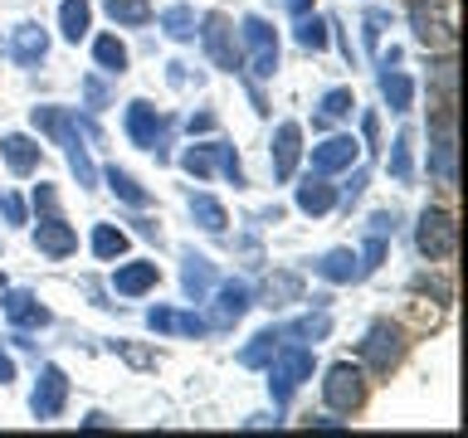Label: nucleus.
Wrapping results in <instances>:
<instances>
[{"mask_svg": "<svg viewBox=\"0 0 468 438\" xmlns=\"http://www.w3.org/2000/svg\"><path fill=\"white\" fill-rule=\"evenodd\" d=\"M190 214H196V224L210 229V234H225V224H229L225 204H219L215 195H190Z\"/></svg>", "mask_w": 468, "mask_h": 438, "instance_id": "nucleus-24", "label": "nucleus"}, {"mask_svg": "<svg viewBox=\"0 0 468 438\" xmlns=\"http://www.w3.org/2000/svg\"><path fill=\"white\" fill-rule=\"evenodd\" d=\"M366 234H380V239H386V234H395V214H390V210L371 214V224H366Z\"/></svg>", "mask_w": 468, "mask_h": 438, "instance_id": "nucleus-44", "label": "nucleus"}, {"mask_svg": "<svg viewBox=\"0 0 468 438\" xmlns=\"http://www.w3.org/2000/svg\"><path fill=\"white\" fill-rule=\"evenodd\" d=\"M283 5H288L292 15H307V10H313V0H283Z\"/></svg>", "mask_w": 468, "mask_h": 438, "instance_id": "nucleus-49", "label": "nucleus"}, {"mask_svg": "<svg viewBox=\"0 0 468 438\" xmlns=\"http://www.w3.org/2000/svg\"><path fill=\"white\" fill-rule=\"evenodd\" d=\"M356 161H361V141H356V137H327L322 146H313V171H317V175L351 171Z\"/></svg>", "mask_w": 468, "mask_h": 438, "instance_id": "nucleus-10", "label": "nucleus"}, {"mask_svg": "<svg viewBox=\"0 0 468 438\" xmlns=\"http://www.w3.org/2000/svg\"><path fill=\"white\" fill-rule=\"evenodd\" d=\"M298 156H303V127L283 122L273 131V181H288V175L298 171Z\"/></svg>", "mask_w": 468, "mask_h": 438, "instance_id": "nucleus-15", "label": "nucleus"}, {"mask_svg": "<svg viewBox=\"0 0 468 438\" xmlns=\"http://www.w3.org/2000/svg\"><path fill=\"white\" fill-rule=\"evenodd\" d=\"M176 331H181V336H205V331H210V321L190 312V317H176Z\"/></svg>", "mask_w": 468, "mask_h": 438, "instance_id": "nucleus-41", "label": "nucleus"}, {"mask_svg": "<svg viewBox=\"0 0 468 438\" xmlns=\"http://www.w3.org/2000/svg\"><path fill=\"white\" fill-rule=\"evenodd\" d=\"M88 25H93V5H88V0H64V5H58V29H64L69 44H79L88 35Z\"/></svg>", "mask_w": 468, "mask_h": 438, "instance_id": "nucleus-23", "label": "nucleus"}, {"mask_svg": "<svg viewBox=\"0 0 468 438\" xmlns=\"http://www.w3.org/2000/svg\"><path fill=\"white\" fill-rule=\"evenodd\" d=\"M351 108H356V93H351V88H332V93L322 98V112L313 117V122L332 127V122H342V117H351Z\"/></svg>", "mask_w": 468, "mask_h": 438, "instance_id": "nucleus-26", "label": "nucleus"}, {"mask_svg": "<svg viewBox=\"0 0 468 438\" xmlns=\"http://www.w3.org/2000/svg\"><path fill=\"white\" fill-rule=\"evenodd\" d=\"M380 258H386V239H380V234H366V254L356 258V273L371 277V273L380 268Z\"/></svg>", "mask_w": 468, "mask_h": 438, "instance_id": "nucleus-37", "label": "nucleus"}, {"mask_svg": "<svg viewBox=\"0 0 468 438\" xmlns=\"http://www.w3.org/2000/svg\"><path fill=\"white\" fill-rule=\"evenodd\" d=\"M200 44H205V54L215 58V68H225V73H239V44H234V25L225 20V15H205L200 20Z\"/></svg>", "mask_w": 468, "mask_h": 438, "instance_id": "nucleus-8", "label": "nucleus"}, {"mask_svg": "<svg viewBox=\"0 0 468 438\" xmlns=\"http://www.w3.org/2000/svg\"><path fill=\"white\" fill-rule=\"evenodd\" d=\"M161 29H166L171 39H196V10L190 5H171L161 15Z\"/></svg>", "mask_w": 468, "mask_h": 438, "instance_id": "nucleus-33", "label": "nucleus"}, {"mask_svg": "<svg viewBox=\"0 0 468 438\" xmlns=\"http://www.w3.org/2000/svg\"><path fill=\"white\" fill-rule=\"evenodd\" d=\"M112 287L122 292V297H142V292H152L156 287V263H146V258L122 263V268L112 273Z\"/></svg>", "mask_w": 468, "mask_h": 438, "instance_id": "nucleus-17", "label": "nucleus"}, {"mask_svg": "<svg viewBox=\"0 0 468 438\" xmlns=\"http://www.w3.org/2000/svg\"><path fill=\"white\" fill-rule=\"evenodd\" d=\"M186 127H190V131H210V127H215V117H210V112H190V122H186Z\"/></svg>", "mask_w": 468, "mask_h": 438, "instance_id": "nucleus-46", "label": "nucleus"}, {"mask_svg": "<svg viewBox=\"0 0 468 438\" xmlns=\"http://www.w3.org/2000/svg\"><path fill=\"white\" fill-rule=\"evenodd\" d=\"M83 93H88V102H93V108H108V88H102L98 78H83Z\"/></svg>", "mask_w": 468, "mask_h": 438, "instance_id": "nucleus-45", "label": "nucleus"}, {"mask_svg": "<svg viewBox=\"0 0 468 438\" xmlns=\"http://www.w3.org/2000/svg\"><path fill=\"white\" fill-rule=\"evenodd\" d=\"M35 248H39V254H49V258H69L73 248H79V234H73L58 214H44L35 224Z\"/></svg>", "mask_w": 468, "mask_h": 438, "instance_id": "nucleus-13", "label": "nucleus"}, {"mask_svg": "<svg viewBox=\"0 0 468 438\" xmlns=\"http://www.w3.org/2000/svg\"><path fill=\"white\" fill-rule=\"evenodd\" d=\"M405 356V331L395 327V321H376L371 331L361 336V360L371 365L376 375H390L395 365Z\"/></svg>", "mask_w": 468, "mask_h": 438, "instance_id": "nucleus-5", "label": "nucleus"}, {"mask_svg": "<svg viewBox=\"0 0 468 438\" xmlns=\"http://www.w3.org/2000/svg\"><path fill=\"white\" fill-rule=\"evenodd\" d=\"M313 350L292 341L288 350H273V360H269V394H273V404H288L292 400V390L303 385V380H313Z\"/></svg>", "mask_w": 468, "mask_h": 438, "instance_id": "nucleus-2", "label": "nucleus"}, {"mask_svg": "<svg viewBox=\"0 0 468 438\" xmlns=\"http://www.w3.org/2000/svg\"><path fill=\"white\" fill-rule=\"evenodd\" d=\"M410 151H415V131H400V137L390 141V175H395V181H415Z\"/></svg>", "mask_w": 468, "mask_h": 438, "instance_id": "nucleus-32", "label": "nucleus"}, {"mask_svg": "<svg viewBox=\"0 0 468 438\" xmlns=\"http://www.w3.org/2000/svg\"><path fill=\"white\" fill-rule=\"evenodd\" d=\"M93 58H98L102 73H112V78H117V73H127V44L117 39V35H102L93 44Z\"/></svg>", "mask_w": 468, "mask_h": 438, "instance_id": "nucleus-25", "label": "nucleus"}, {"mask_svg": "<svg viewBox=\"0 0 468 438\" xmlns=\"http://www.w3.org/2000/svg\"><path fill=\"white\" fill-rule=\"evenodd\" d=\"M29 122H35L39 131H49V137L64 146V156H69V166H73V175H79L83 190L98 185V171H93L88 146H83V137H79V117L64 112V108H35V112H29Z\"/></svg>", "mask_w": 468, "mask_h": 438, "instance_id": "nucleus-1", "label": "nucleus"}, {"mask_svg": "<svg viewBox=\"0 0 468 438\" xmlns=\"http://www.w3.org/2000/svg\"><path fill=\"white\" fill-rule=\"evenodd\" d=\"M10 380H15V360L0 350V385H10Z\"/></svg>", "mask_w": 468, "mask_h": 438, "instance_id": "nucleus-48", "label": "nucleus"}, {"mask_svg": "<svg viewBox=\"0 0 468 438\" xmlns=\"http://www.w3.org/2000/svg\"><path fill=\"white\" fill-rule=\"evenodd\" d=\"M249 307H254V292H249V283H239V277H229V283H219L215 292V321L210 327H234Z\"/></svg>", "mask_w": 468, "mask_h": 438, "instance_id": "nucleus-12", "label": "nucleus"}, {"mask_svg": "<svg viewBox=\"0 0 468 438\" xmlns=\"http://www.w3.org/2000/svg\"><path fill=\"white\" fill-rule=\"evenodd\" d=\"M93 254H98L102 263L122 258V254H127V234L117 229V224H98V229H93Z\"/></svg>", "mask_w": 468, "mask_h": 438, "instance_id": "nucleus-29", "label": "nucleus"}, {"mask_svg": "<svg viewBox=\"0 0 468 438\" xmlns=\"http://www.w3.org/2000/svg\"><path fill=\"white\" fill-rule=\"evenodd\" d=\"M0 297H5V273H0Z\"/></svg>", "mask_w": 468, "mask_h": 438, "instance_id": "nucleus-50", "label": "nucleus"}, {"mask_svg": "<svg viewBox=\"0 0 468 438\" xmlns=\"http://www.w3.org/2000/svg\"><path fill=\"white\" fill-rule=\"evenodd\" d=\"M317 277H327V283H351V277H361L356 273V254L351 248H332V254H322L317 263Z\"/></svg>", "mask_w": 468, "mask_h": 438, "instance_id": "nucleus-22", "label": "nucleus"}, {"mask_svg": "<svg viewBox=\"0 0 468 438\" xmlns=\"http://www.w3.org/2000/svg\"><path fill=\"white\" fill-rule=\"evenodd\" d=\"M366 181H371V175H366V171H356V175H351V181L342 185V195H336V200H346V204H351V200H361V190H366Z\"/></svg>", "mask_w": 468, "mask_h": 438, "instance_id": "nucleus-42", "label": "nucleus"}, {"mask_svg": "<svg viewBox=\"0 0 468 438\" xmlns=\"http://www.w3.org/2000/svg\"><path fill=\"white\" fill-rule=\"evenodd\" d=\"M332 204H336V190L313 171V175H307V181L298 185V210H303V214H327Z\"/></svg>", "mask_w": 468, "mask_h": 438, "instance_id": "nucleus-21", "label": "nucleus"}, {"mask_svg": "<svg viewBox=\"0 0 468 438\" xmlns=\"http://www.w3.org/2000/svg\"><path fill=\"white\" fill-rule=\"evenodd\" d=\"M298 44L303 49H327V20H317V15H298Z\"/></svg>", "mask_w": 468, "mask_h": 438, "instance_id": "nucleus-34", "label": "nucleus"}, {"mask_svg": "<svg viewBox=\"0 0 468 438\" xmlns=\"http://www.w3.org/2000/svg\"><path fill=\"white\" fill-rule=\"evenodd\" d=\"M239 35L249 44V73L254 78H273L278 73V39H273V25L259 20V15H244Z\"/></svg>", "mask_w": 468, "mask_h": 438, "instance_id": "nucleus-6", "label": "nucleus"}, {"mask_svg": "<svg viewBox=\"0 0 468 438\" xmlns=\"http://www.w3.org/2000/svg\"><path fill=\"white\" fill-rule=\"evenodd\" d=\"M64 404H69V375L58 370V365H44L39 385H35V394H29V409H35L39 423H49V419L64 414Z\"/></svg>", "mask_w": 468, "mask_h": 438, "instance_id": "nucleus-9", "label": "nucleus"}, {"mask_svg": "<svg viewBox=\"0 0 468 438\" xmlns=\"http://www.w3.org/2000/svg\"><path fill=\"white\" fill-rule=\"evenodd\" d=\"M0 214H5L10 224H29V219H25V204H20V195H0Z\"/></svg>", "mask_w": 468, "mask_h": 438, "instance_id": "nucleus-40", "label": "nucleus"}, {"mask_svg": "<svg viewBox=\"0 0 468 438\" xmlns=\"http://www.w3.org/2000/svg\"><path fill=\"white\" fill-rule=\"evenodd\" d=\"M146 327H152L156 336H166V331H176V312L171 307H152V312H146Z\"/></svg>", "mask_w": 468, "mask_h": 438, "instance_id": "nucleus-39", "label": "nucleus"}, {"mask_svg": "<svg viewBox=\"0 0 468 438\" xmlns=\"http://www.w3.org/2000/svg\"><path fill=\"white\" fill-rule=\"evenodd\" d=\"M0 156H5V166L15 175H29V171H39V146L20 137V131H10V137H0Z\"/></svg>", "mask_w": 468, "mask_h": 438, "instance_id": "nucleus-19", "label": "nucleus"}, {"mask_svg": "<svg viewBox=\"0 0 468 438\" xmlns=\"http://www.w3.org/2000/svg\"><path fill=\"white\" fill-rule=\"evenodd\" d=\"M215 287V263L205 254H186V268H181V292L190 302H205Z\"/></svg>", "mask_w": 468, "mask_h": 438, "instance_id": "nucleus-16", "label": "nucleus"}, {"mask_svg": "<svg viewBox=\"0 0 468 438\" xmlns=\"http://www.w3.org/2000/svg\"><path fill=\"white\" fill-rule=\"evenodd\" d=\"M181 166L196 175V181H205V175L215 171V141H210V146H190V151L181 156Z\"/></svg>", "mask_w": 468, "mask_h": 438, "instance_id": "nucleus-35", "label": "nucleus"}, {"mask_svg": "<svg viewBox=\"0 0 468 438\" xmlns=\"http://www.w3.org/2000/svg\"><path fill=\"white\" fill-rule=\"evenodd\" d=\"M380 98L390 102V112H410V102H415V83H410V73H400L395 64H380Z\"/></svg>", "mask_w": 468, "mask_h": 438, "instance_id": "nucleus-18", "label": "nucleus"}, {"mask_svg": "<svg viewBox=\"0 0 468 438\" xmlns=\"http://www.w3.org/2000/svg\"><path fill=\"white\" fill-rule=\"evenodd\" d=\"M410 25H415V39L420 44H434V39H449V20H439V15H430L415 0V10H410Z\"/></svg>", "mask_w": 468, "mask_h": 438, "instance_id": "nucleus-28", "label": "nucleus"}, {"mask_svg": "<svg viewBox=\"0 0 468 438\" xmlns=\"http://www.w3.org/2000/svg\"><path fill=\"white\" fill-rule=\"evenodd\" d=\"M288 302H303V273L278 268V273H269V283H263V307H288Z\"/></svg>", "mask_w": 468, "mask_h": 438, "instance_id": "nucleus-20", "label": "nucleus"}, {"mask_svg": "<svg viewBox=\"0 0 468 438\" xmlns=\"http://www.w3.org/2000/svg\"><path fill=\"white\" fill-rule=\"evenodd\" d=\"M0 307H5V317H10V327H20V331H35V327H49V307H39L35 292H10L5 287V297H0Z\"/></svg>", "mask_w": 468, "mask_h": 438, "instance_id": "nucleus-11", "label": "nucleus"}, {"mask_svg": "<svg viewBox=\"0 0 468 438\" xmlns=\"http://www.w3.org/2000/svg\"><path fill=\"white\" fill-rule=\"evenodd\" d=\"M44 54H49V35H44L35 20H25V25H15V29H10V58H15V64L35 68Z\"/></svg>", "mask_w": 468, "mask_h": 438, "instance_id": "nucleus-14", "label": "nucleus"}, {"mask_svg": "<svg viewBox=\"0 0 468 438\" xmlns=\"http://www.w3.org/2000/svg\"><path fill=\"white\" fill-rule=\"evenodd\" d=\"M127 137L132 146H142V151H156V161H166V122H161V112L152 102H127Z\"/></svg>", "mask_w": 468, "mask_h": 438, "instance_id": "nucleus-7", "label": "nucleus"}, {"mask_svg": "<svg viewBox=\"0 0 468 438\" xmlns=\"http://www.w3.org/2000/svg\"><path fill=\"white\" fill-rule=\"evenodd\" d=\"M108 15H112V25L137 29V25L152 20V0H108Z\"/></svg>", "mask_w": 468, "mask_h": 438, "instance_id": "nucleus-30", "label": "nucleus"}, {"mask_svg": "<svg viewBox=\"0 0 468 438\" xmlns=\"http://www.w3.org/2000/svg\"><path fill=\"white\" fill-rule=\"evenodd\" d=\"M361 131H366V141L376 146V137H380V122H376V112H366V117H361Z\"/></svg>", "mask_w": 468, "mask_h": 438, "instance_id": "nucleus-47", "label": "nucleus"}, {"mask_svg": "<svg viewBox=\"0 0 468 438\" xmlns=\"http://www.w3.org/2000/svg\"><path fill=\"white\" fill-rule=\"evenodd\" d=\"M215 166H219V175H225V181H229L234 190L244 185V166H239V156H234L225 141H215Z\"/></svg>", "mask_w": 468, "mask_h": 438, "instance_id": "nucleus-36", "label": "nucleus"}, {"mask_svg": "<svg viewBox=\"0 0 468 438\" xmlns=\"http://www.w3.org/2000/svg\"><path fill=\"white\" fill-rule=\"evenodd\" d=\"M35 210H44V214H54V210H58L54 185H35Z\"/></svg>", "mask_w": 468, "mask_h": 438, "instance_id": "nucleus-43", "label": "nucleus"}, {"mask_svg": "<svg viewBox=\"0 0 468 438\" xmlns=\"http://www.w3.org/2000/svg\"><path fill=\"white\" fill-rule=\"evenodd\" d=\"M322 400H327L332 414H356V409L366 404V375H361V365H351V360H336L327 380H322Z\"/></svg>", "mask_w": 468, "mask_h": 438, "instance_id": "nucleus-3", "label": "nucleus"}, {"mask_svg": "<svg viewBox=\"0 0 468 438\" xmlns=\"http://www.w3.org/2000/svg\"><path fill=\"white\" fill-rule=\"evenodd\" d=\"M327 331H332L327 317H303V321H292V327H283V336H303V341H322Z\"/></svg>", "mask_w": 468, "mask_h": 438, "instance_id": "nucleus-38", "label": "nucleus"}, {"mask_svg": "<svg viewBox=\"0 0 468 438\" xmlns=\"http://www.w3.org/2000/svg\"><path fill=\"white\" fill-rule=\"evenodd\" d=\"M278 327H269V331H259L254 341H249L244 350H239V365H249V370H259V365H269L273 360V350H278Z\"/></svg>", "mask_w": 468, "mask_h": 438, "instance_id": "nucleus-27", "label": "nucleus"}, {"mask_svg": "<svg viewBox=\"0 0 468 438\" xmlns=\"http://www.w3.org/2000/svg\"><path fill=\"white\" fill-rule=\"evenodd\" d=\"M108 190H112V195L122 200V204H132V210H146V190H142L137 181H132L127 171H117V166H108Z\"/></svg>", "mask_w": 468, "mask_h": 438, "instance_id": "nucleus-31", "label": "nucleus"}, {"mask_svg": "<svg viewBox=\"0 0 468 438\" xmlns=\"http://www.w3.org/2000/svg\"><path fill=\"white\" fill-rule=\"evenodd\" d=\"M415 248L430 263L453 258V248H459V224H453V214L449 210H424L420 224H415Z\"/></svg>", "mask_w": 468, "mask_h": 438, "instance_id": "nucleus-4", "label": "nucleus"}]
</instances>
